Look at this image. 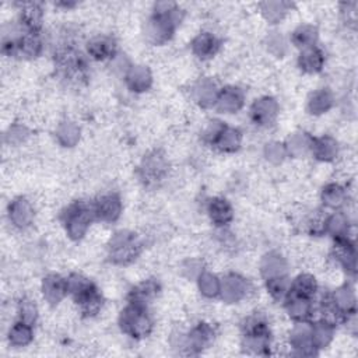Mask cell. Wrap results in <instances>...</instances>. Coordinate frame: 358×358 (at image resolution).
I'll return each mask as SVG.
<instances>
[{
	"label": "cell",
	"mask_w": 358,
	"mask_h": 358,
	"mask_svg": "<svg viewBox=\"0 0 358 358\" xmlns=\"http://www.w3.org/2000/svg\"><path fill=\"white\" fill-rule=\"evenodd\" d=\"M43 50V41L41 34L21 31L17 38V53L15 57L32 60L36 59Z\"/></svg>",
	"instance_id": "cell-26"
},
{
	"label": "cell",
	"mask_w": 358,
	"mask_h": 358,
	"mask_svg": "<svg viewBox=\"0 0 358 358\" xmlns=\"http://www.w3.org/2000/svg\"><path fill=\"white\" fill-rule=\"evenodd\" d=\"M117 323L120 330L134 340H143L154 330V319L148 306L133 302H127L122 309Z\"/></svg>",
	"instance_id": "cell-6"
},
{
	"label": "cell",
	"mask_w": 358,
	"mask_h": 358,
	"mask_svg": "<svg viewBox=\"0 0 358 358\" xmlns=\"http://www.w3.org/2000/svg\"><path fill=\"white\" fill-rule=\"evenodd\" d=\"M249 281L239 273H228L221 277L220 298L227 303H236L246 298L249 294Z\"/></svg>",
	"instance_id": "cell-14"
},
{
	"label": "cell",
	"mask_w": 358,
	"mask_h": 358,
	"mask_svg": "<svg viewBox=\"0 0 358 358\" xmlns=\"http://www.w3.org/2000/svg\"><path fill=\"white\" fill-rule=\"evenodd\" d=\"M161 292V284L155 278H147L134 285L127 294V302L148 306Z\"/></svg>",
	"instance_id": "cell-25"
},
{
	"label": "cell",
	"mask_w": 358,
	"mask_h": 358,
	"mask_svg": "<svg viewBox=\"0 0 358 358\" xmlns=\"http://www.w3.org/2000/svg\"><path fill=\"white\" fill-rule=\"evenodd\" d=\"M85 53L90 59L96 62H112L117 56V45L112 36L99 34L87 42Z\"/></svg>",
	"instance_id": "cell-17"
},
{
	"label": "cell",
	"mask_w": 358,
	"mask_h": 358,
	"mask_svg": "<svg viewBox=\"0 0 358 358\" xmlns=\"http://www.w3.org/2000/svg\"><path fill=\"white\" fill-rule=\"evenodd\" d=\"M215 337V329L211 323L199 322L187 331L176 333L172 337V347L185 355H197L207 348Z\"/></svg>",
	"instance_id": "cell-8"
},
{
	"label": "cell",
	"mask_w": 358,
	"mask_h": 358,
	"mask_svg": "<svg viewBox=\"0 0 358 358\" xmlns=\"http://www.w3.org/2000/svg\"><path fill=\"white\" fill-rule=\"evenodd\" d=\"M340 14L343 21L348 27H355L357 24V1H347L340 4Z\"/></svg>",
	"instance_id": "cell-50"
},
{
	"label": "cell",
	"mask_w": 358,
	"mask_h": 358,
	"mask_svg": "<svg viewBox=\"0 0 358 358\" xmlns=\"http://www.w3.org/2000/svg\"><path fill=\"white\" fill-rule=\"evenodd\" d=\"M67 280V295L71 296L73 302L83 317H95L103 308V295L99 288L85 275L80 273H71L66 277Z\"/></svg>",
	"instance_id": "cell-3"
},
{
	"label": "cell",
	"mask_w": 358,
	"mask_h": 358,
	"mask_svg": "<svg viewBox=\"0 0 358 358\" xmlns=\"http://www.w3.org/2000/svg\"><path fill=\"white\" fill-rule=\"evenodd\" d=\"M207 215L217 228L228 227L235 217L234 207L225 197H213L207 203Z\"/></svg>",
	"instance_id": "cell-21"
},
{
	"label": "cell",
	"mask_w": 358,
	"mask_h": 358,
	"mask_svg": "<svg viewBox=\"0 0 358 358\" xmlns=\"http://www.w3.org/2000/svg\"><path fill=\"white\" fill-rule=\"evenodd\" d=\"M326 234L333 238V241L352 239L351 238V221L345 213L336 210L327 214L326 220Z\"/></svg>",
	"instance_id": "cell-30"
},
{
	"label": "cell",
	"mask_w": 358,
	"mask_h": 358,
	"mask_svg": "<svg viewBox=\"0 0 358 358\" xmlns=\"http://www.w3.org/2000/svg\"><path fill=\"white\" fill-rule=\"evenodd\" d=\"M7 215L14 228L27 229L34 224L35 208L27 197L18 196L10 201L7 207Z\"/></svg>",
	"instance_id": "cell-15"
},
{
	"label": "cell",
	"mask_w": 358,
	"mask_h": 358,
	"mask_svg": "<svg viewBox=\"0 0 358 358\" xmlns=\"http://www.w3.org/2000/svg\"><path fill=\"white\" fill-rule=\"evenodd\" d=\"M312 320L310 322H295L289 333L288 345L291 354L296 357H316L319 351L312 344Z\"/></svg>",
	"instance_id": "cell-10"
},
{
	"label": "cell",
	"mask_w": 358,
	"mask_h": 358,
	"mask_svg": "<svg viewBox=\"0 0 358 358\" xmlns=\"http://www.w3.org/2000/svg\"><path fill=\"white\" fill-rule=\"evenodd\" d=\"M326 63L324 52L316 45L303 50H299L296 64L305 74H317L323 70Z\"/></svg>",
	"instance_id": "cell-27"
},
{
	"label": "cell",
	"mask_w": 358,
	"mask_h": 358,
	"mask_svg": "<svg viewBox=\"0 0 358 358\" xmlns=\"http://www.w3.org/2000/svg\"><path fill=\"white\" fill-rule=\"evenodd\" d=\"M245 105V92L236 85H225L220 88L214 108L221 113H236Z\"/></svg>",
	"instance_id": "cell-19"
},
{
	"label": "cell",
	"mask_w": 358,
	"mask_h": 358,
	"mask_svg": "<svg viewBox=\"0 0 358 358\" xmlns=\"http://www.w3.org/2000/svg\"><path fill=\"white\" fill-rule=\"evenodd\" d=\"M53 63L59 78L69 85L78 87L87 83L90 77L87 56L78 50L70 39H64L55 49Z\"/></svg>",
	"instance_id": "cell-2"
},
{
	"label": "cell",
	"mask_w": 358,
	"mask_h": 358,
	"mask_svg": "<svg viewBox=\"0 0 358 358\" xmlns=\"http://www.w3.org/2000/svg\"><path fill=\"white\" fill-rule=\"evenodd\" d=\"M197 288L200 291V294L204 298H217L220 296V291H221V277H218L217 274L203 270L197 278Z\"/></svg>",
	"instance_id": "cell-42"
},
{
	"label": "cell",
	"mask_w": 358,
	"mask_h": 358,
	"mask_svg": "<svg viewBox=\"0 0 358 358\" xmlns=\"http://www.w3.org/2000/svg\"><path fill=\"white\" fill-rule=\"evenodd\" d=\"M266 46L271 55L281 57L285 53L287 42L282 38V35H280L278 32H271V35H268L266 39Z\"/></svg>",
	"instance_id": "cell-48"
},
{
	"label": "cell",
	"mask_w": 358,
	"mask_h": 358,
	"mask_svg": "<svg viewBox=\"0 0 358 358\" xmlns=\"http://www.w3.org/2000/svg\"><path fill=\"white\" fill-rule=\"evenodd\" d=\"M41 292L43 299L50 305H59L67 296V280L57 273H49L41 282Z\"/></svg>",
	"instance_id": "cell-18"
},
{
	"label": "cell",
	"mask_w": 358,
	"mask_h": 358,
	"mask_svg": "<svg viewBox=\"0 0 358 358\" xmlns=\"http://www.w3.org/2000/svg\"><path fill=\"white\" fill-rule=\"evenodd\" d=\"M92 206H94L95 220L105 224L116 222L123 213L122 199L115 192L101 194L92 201Z\"/></svg>",
	"instance_id": "cell-12"
},
{
	"label": "cell",
	"mask_w": 358,
	"mask_h": 358,
	"mask_svg": "<svg viewBox=\"0 0 358 358\" xmlns=\"http://www.w3.org/2000/svg\"><path fill=\"white\" fill-rule=\"evenodd\" d=\"M221 49V39L208 31L197 34L192 43H190V50L192 53L200 59V60H208L213 59Z\"/></svg>",
	"instance_id": "cell-22"
},
{
	"label": "cell",
	"mask_w": 358,
	"mask_h": 358,
	"mask_svg": "<svg viewBox=\"0 0 358 358\" xmlns=\"http://www.w3.org/2000/svg\"><path fill=\"white\" fill-rule=\"evenodd\" d=\"M31 131L25 124L21 123H14L8 127V130L4 134V141L10 145H20L22 144L28 137Z\"/></svg>",
	"instance_id": "cell-47"
},
{
	"label": "cell",
	"mask_w": 358,
	"mask_h": 358,
	"mask_svg": "<svg viewBox=\"0 0 358 358\" xmlns=\"http://www.w3.org/2000/svg\"><path fill=\"white\" fill-rule=\"evenodd\" d=\"M39 316L38 306L35 301L31 298H22L17 305V319L21 322H25L31 326H35Z\"/></svg>",
	"instance_id": "cell-44"
},
{
	"label": "cell",
	"mask_w": 358,
	"mask_h": 358,
	"mask_svg": "<svg viewBox=\"0 0 358 358\" xmlns=\"http://www.w3.org/2000/svg\"><path fill=\"white\" fill-rule=\"evenodd\" d=\"M266 289L270 294V296L274 301L282 302L285 296L289 292V285H291V278L287 275H280V277H273L268 280H264Z\"/></svg>",
	"instance_id": "cell-43"
},
{
	"label": "cell",
	"mask_w": 358,
	"mask_h": 358,
	"mask_svg": "<svg viewBox=\"0 0 358 358\" xmlns=\"http://www.w3.org/2000/svg\"><path fill=\"white\" fill-rule=\"evenodd\" d=\"M55 136L60 145H63L66 148H71V147L77 145V143L80 141L81 129L76 122L64 120V122L59 123V126L56 127Z\"/></svg>",
	"instance_id": "cell-40"
},
{
	"label": "cell",
	"mask_w": 358,
	"mask_h": 358,
	"mask_svg": "<svg viewBox=\"0 0 358 358\" xmlns=\"http://www.w3.org/2000/svg\"><path fill=\"white\" fill-rule=\"evenodd\" d=\"M66 234L73 241L83 239L95 220L92 201L77 200L69 204L60 214Z\"/></svg>",
	"instance_id": "cell-5"
},
{
	"label": "cell",
	"mask_w": 358,
	"mask_h": 358,
	"mask_svg": "<svg viewBox=\"0 0 358 358\" xmlns=\"http://www.w3.org/2000/svg\"><path fill=\"white\" fill-rule=\"evenodd\" d=\"M263 155L264 158L273 164V165H278L281 164L287 157V150H285V144L284 143H280V141H268L264 148H263Z\"/></svg>",
	"instance_id": "cell-45"
},
{
	"label": "cell",
	"mask_w": 358,
	"mask_h": 358,
	"mask_svg": "<svg viewBox=\"0 0 358 358\" xmlns=\"http://www.w3.org/2000/svg\"><path fill=\"white\" fill-rule=\"evenodd\" d=\"M259 270H260V275L263 280L287 275L288 274V263H287L285 257H282L278 252H268L262 257Z\"/></svg>",
	"instance_id": "cell-32"
},
{
	"label": "cell",
	"mask_w": 358,
	"mask_h": 358,
	"mask_svg": "<svg viewBox=\"0 0 358 358\" xmlns=\"http://www.w3.org/2000/svg\"><path fill=\"white\" fill-rule=\"evenodd\" d=\"M319 31L312 24H301L291 34V43L299 50L317 45Z\"/></svg>",
	"instance_id": "cell-37"
},
{
	"label": "cell",
	"mask_w": 358,
	"mask_h": 358,
	"mask_svg": "<svg viewBox=\"0 0 358 358\" xmlns=\"http://www.w3.org/2000/svg\"><path fill=\"white\" fill-rule=\"evenodd\" d=\"M317 292H319V284H317V280L315 278L313 274L301 273V274H298L296 277H294L291 280L289 294L315 299Z\"/></svg>",
	"instance_id": "cell-35"
},
{
	"label": "cell",
	"mask_w": 358,
	"mask_h": 358,
	"mask_svg": "<svg viewBox=\"0 0 358 358\" xmlns=\"http://www.w3.org/2000/svg\"><path fill=\"white\" fill-rule=\"evenodd\" d=\"M242 141H243V133L238 127L225 124L221 133L218 134L215 143L213 144V147L217 148L220 152L231 154V152H236L241 148Z\"/></svg>",
	"instance_id": "cell-34"
},
{
	"label": "cell",
	"mask_w": 358,
	"mask_h": 358,
	"mask_svg": "<svg viewBox=\"0 0 358 358\" xmlns=\"http://www.w3.org/2000/svg\"><path fill=\"white\" fill-rule=\"evenodd\" d=\"M43 7L36 1H25L20 4L18 20L22 31L41 34L43 25Z\"/></svg>",
	"instance_id": "cell-20"
},
{
	"label": "cell",
	"mask_w": 358,
	"mask_h": 358,
	"mask_svg": "<svg viewBox=\"0 0 358 358\" xmlns=\"http://www.w3.org/2000/svg\"><path fill=\"white\" fill-rule=\"evenodd\" d=\"M282 305L287 315L294 322H310L313 319V315L316 313L315 299L294 295L289 292L282 301Z\"/></svg>",
	"instance_id": "cell-16"
},
{
	"label": "cell",
	"mask_w": 358,
	"mask_h": 358,
	"mask_svg": "<svg viewBox=\"0 0 358 358\" xmlns=\"http://www.w3.org/2000/svg\"><path fill=\"white\" fill-rule=\"evenodd\" d=\"M312 137H313V136H310V134L306 133V131H295V133H292V134L287 138V141L284 143L288 157H292V158H302V157H305L306 154H309V152H310Z\"/></svg>",
	"instance_id": "cell-39"
},
{
	"label": "cell",
	"mask_w": 358,
	"mask_h": 358,
	"mask_svg": "<svg viewBox=\"0 0 358 358\" xmlns=\"http://www.w3.org/2000/svg\"><path fill=\"white\" fill-rule=\"evenodd\" d=\"M224 126H225V123H222L221 120H217V119L208 122V124L204 127V131L201 134L203 136V141L206 144H208V145H213L215 143L218 134L224 129Z\"/></svg>",
	"instance_id": "cell-49"
},
{
	"label": "cell",
	"mask_w": 358,
	"mask_h": 358,
	"mask_svg": "<svg viewBox=\"0 0 358 358\" xmlns=\"http://www.w3.org/2000/svg\"><path fill=\"white\" fill-rule=\"evenodd\" d=\"M143 252L140 236L131 231L120 229L108 242V260L116 266H127L138 259Z\"/></svg>",
	"instance_id": "cell-7"
},
{
	"label": "cell",
	"mask_w": 358,
	"mask_h": 358,
	"mask_svg": "<svg viewBox=\"0 0 358 358\" xmlns=\"http://www.w3.org/2000/svg\"><path fill=\"white\" fill-rule=\"evenodd\" d=\"M334 94L329 88H319L313 91L306 101V110L313 116L327 113L334 106Z\"/></svg>",
	"instance_id": "cell-33"
},
{
	"label": "cell",
	"mask_w": 358,
	"mask_h": 358,
	"mask_svg": "<svg viewBox=\"0 0 358 358\" xmlns=\"http://www.w3.org/2000/svg\"><path fill=\"white\" fill-rule=\"evenodd\" d=\"M326 220H327V214H324L322 210L312 211V214L305 221L306 231L313 236L324 235L326 234Z\"/></svg>",
	"instance_id": "cell-46"
},
{
	"label": "cell",
	"mask_w": 358,
	"mask_h": 358,
	"mask_svg": "<svg viewBox=\"0 0 358 358\" xmlns=\"http://www.w3.org/2000/svg\"><path fill=\"white\" fill-rule=\"evenodd\" d=\"M220 88L211 78H200L192 88L194 102L201 108H214Z\"/></svg>",
	"instance_id": "cell-29"
},
{
	"label": "cell",
	"mask_w": 358,
	"mask_h": 358,
	"mask_svg": "<svg viewBox=\"0 0 358 358\" xmlns=\"http://www.w3.org/2000/svg\"><path fill=\"white\" fill-rule=\"evenodd\" d=\"M309 154L319 162H333L340 154L338 141L329 134L312 137Z\"/></svg>",
	"instance_id": "cell-23"
},
{
	"label": "cell",
	"mask_w": 358,
	"mask_h": 358,
	"mask_svg": "<svg viewBox=\"0 0 358 358\" xmlns=\"http://www.w3.org/2000/svg\"><path fill=\"white\" fill-rule=\"evenodd\" d=\"M241 345L249 355L271 354V330L264 315L256 312L249 315L241 326Z\"/></svg>",
	"instance_id": "cell-4"
},
{
	"label": "cell",
	"mask_w": 358,
	"mask_h": 358,
	"mask_svg": "<svg viewBox=\"0 0 358 358\" xmlns=\"http://www.w3.org/2000/svg\"><path fill=\"white\" fill-rule=\"evenodd\" d=\"M185 18V11L172 1H159L154 4L151 17L144 27V36L152 45L166 43Z\"/></svg>",
	"instance_id": "cell-1"
},
{
	"label": "cell",
	"mask_w": 358,
	"mask_h": 358,
	"mask_svg": "<svg viewBox=\"0 0 358 358\" xmlns=\"http://www.w3.org/2000/svg\"><path fill=\"white\" fill-rule=\"evenodd\" d=\"M310 334H312V344L313 347L320 351L326 347H329L334 338L336 334V327L331 326L327 322H323L320 319H316L312 322V329H310Z\"/></svg>",
	"instance_id": "cell-38"
},
{
	"label": "cell",
	"mask_w": 358,
	"mask_h": 358,
	"mask_svg": "<svg viewBox=\"0 0 358 358\" xmlns=\"http://www.w3.org/2000/svg\"><path fill=\"white\" fill-rule=\"evenodd\" d=\"M169 172V162L165 154L159 150L145 154L138 165V178L144 186H158Z\"/></svg>",
	"instance_id": "cell-9"
},
{
	"label": "cell",
	"mask_w": 358,
	"mask_h": 358,
	"mask_svg": "<svg viewBox=\"0 0 358 358\" xmlns=\"http://www.w3.org/2000/svg\"><path fill=\"white\" fill-rule=\"evenodd\" d=\"M333 303L338 308V310L345 316H351L357 313V295H355V289L351 284L345 282L340 287H337L336 289H333L331 292H329Z\"/></svg>",
	"instance_id": "cell-28"
},
{
	"label": "cell",
	"mask_w": 358,
	"mask_h": 358,
	"mask_svg": "<svg viewBox=\"0 0 358 358\" xmlns=\"http://www.w3.org/2000/svg\"><path fill=\"white\" fill-rule=\"evenodd\" d=\"M348 200V190L344 185L337 182H330L323 186L320 192V201L323 207L329 210H341V207Z\"/></svg>",
	"instance_id": "cell-31"
},
{
	"label": "cell",
	"mask_w": 358,
	"mask_h": 358,
	"mask_svg": "<svg viewBox=\"0 0 358 358\" xmlns=\"http://www.w3.org/2000/svg\"><path fill=\"white\" fill-rule=\"evenodd\" d=\"M7 341L15 348L29 345L34 341V326L17 319L7 331Z\"/></svg>",
	"instance_id": "cell-36"
},
{
	"label": "cell",
	"mask_w": 358,
	"mask_h": 358,
	"mask_svg": "<svg viewBox=\"0 0 358 358\" xmlns=\"http://www.w3.org/2000/svg\"><path fill=\"white\" fill-rule=\"evenodd\" d=\"M126 87L136 94L145 92L152 85V73L144 64H131L123 76Z\"/></svg>",
	"instance_id": "cell-24"
},
{
	"label": "cell",
	"mask_w": 358,
	"mask_h": 358,
	"mask_svg": "<svg viewBox=\"0 0 358 358\" xmlns=\"http://www.w3.org/2000/svg\"><path fill=\"white\" fill-rule=\"evenodd\" d=\"M330 257L348 275L355 277V274H357V248H355V242L352 239L333 241Z\"/></svg>",
	"instance_id": "cell-13"
},
{
	"label": "cell",
	"mask_w": 358,
	"mask_h": 358,
	"mask_svg": "<svg viewBox=\"0 0 358 358\" xmlns=\"http://www.w3.org/2000/svg\"><path fill=\"white\" fill-rule=\"evenodd\" d=\"M291 3L287 1H263L259 4L260 14L270 24H278L284 20L287 13L291 8Z\"/></svg>",
	"instance_id": "cell-41"
},
{
	"label": "cell",
	"mask_w": 358,
	"mask_h": 358,
	"mask_svg": "<svg viewBox=\"0 0 358 358\" xmlns=\"http://www.w3.org/2000/svg\"><path fill=\"white\" fill-rule=\"evenodd\" d=\"M280 113V103L274 96L264 95L255 99L249 108V117L259 127H268L275 123Z\"/></svg>",
	"instance_id": "cell-11"
}]
</instances>
